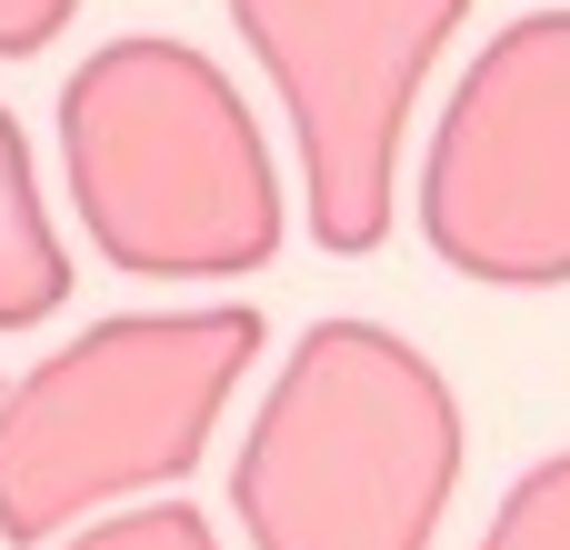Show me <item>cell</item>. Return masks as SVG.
Listing matches in <instances>:
<instances>
[{
  "label": "cell",
  "mask_w": 570,
  "mask_h": 550,
  "mask_svg": "<svg viewBox=\"0 0 570 550\" xmlns=\"http://www.w3.org/2000/svg\"><path fill=\"white\" fill-rule=\"evenodd\" d=\"M421 230L491 291L570 281V10L511 20L461 70L421 160Z\"/></svg>",
  "instance_id": "obj_2"
},
{
  "label": "cell",
  "mask_w": 570,
  "mask_h": 550,
  "mask_svg": "<svg viewBox=\"0 0 570 550\" xmlns=\"http://www.w3.org/2000/svg\"><path fill=\"white\" fill-rule=\"evenodd\" d=\"M481 550H570V451L541 461V471L491 511V541Z\"/></svg>",
  "instance_id": "obj_4"
},
{
  "label": "cell",
  "mask_w": 570,
  "mask_h": 550,
  "mask_svg": "<svg viewBox=\"0 0 570 550\" xmlns=\"http://www.w3.org/2000/svg\"><path fill=\"white\" fill-rule=\"evenodd\" d=\"M461 491V401L451 381L361 321H331L301 341L240 501L261 550H431Z\"/></svg>",
  "instance_id": "obj_1"
},
{
  "label": "cell",
  "mask_w": 570,
  "mask_h": 550,
  "mask_svg": "<svg viewBox=\"0 0 570 550\" xmlns=\"http://www.w3.org/2000/svg\"><path fill=\"white\" fill-rule=\"evenodd\" d=\"M461 10L471 0H240L250 40L271 50L301 110L311 230L331 251H371L391 230V160Z\"/></svg>",
  "instance_id": "obj_3"
}]
</instances>
